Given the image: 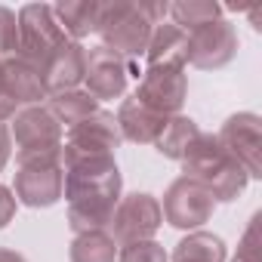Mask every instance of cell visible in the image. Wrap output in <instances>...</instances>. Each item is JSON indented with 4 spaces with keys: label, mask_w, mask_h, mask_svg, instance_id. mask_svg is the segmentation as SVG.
<instances>
[{
    "label": "cell",
    "mask_w": 262,
    "mask_h": 262,
    "mask_svg": "<svg viewBox=\"0 0 262 262\" xmlns=\"http://www.w3.org/2000/svg\"><path fill=\"white\" fill-rule=\"evenodd\" d=\"M148 68H185L188 62V34L176 25H158L148 40Z\"/></svg>",
    "instance_id": "e0dca14e"
},
{
    "label": "cell",
    "mask_w": 262,
    "mask_h": 262,
    "mask_svg": "<svg viewBox=\"0 0 262 262\" xmlns=\"http://www.w3.org/2000/svg\"><path fill=\"white\" fill-rule=\"evenodd\" d=\"M182 170L188 179H198L213 194V201H234L250 182L247 170L210 133H201L194 139V145L182 158Z\"/></svg>",
    "instance_id": "7a4b0ae2"
},
{
    "label": "cell",
    "mask_w": 262,
    "mask_h": 262,
    "mask_svg": "<svg viewBox=\"0 0 262 262\" xmlns=\"http://www.w3.org/2000/svg\"><path fill=\"white\" fill-rule=\"evenodd\" d=\"M13 136H16V145H19V158L62 151V123L50 114V108H40V105L16 111Z\"/></svg>",
    "instance_id": "9c48e42d"
},
{
    "label": "cell",
    "mask_w": 262,
    "mask_h": 262,
    "mask_svg": "<svg viewBox=\"0 0 262 262\" xmlns=\"http://www.w3.org/2000/svg\"><path fill=\"white\" fill-rule=\"evenodd\" d=\"M117 145H120V129H117L114 114H108V111H96L68 129V148H77V151L111 155Z\"/></svg>",
    "instance_id": "4fadbf2b"
},
{
    "label": "cell",
    "mask_w": 262,
    "mask_h": 262,
    "mask_svg": "<svg viewBox=\"0 0 262 262\" xmlns=\"http://www.w3.org/2000/svg\"><path fill=\"white\" fill-rule=\"evenodd\" d=\"M161 204L151 194H126L117 201L111 213V237L120 244H133V241H151V234L161 228Z\"/></svg>",
    "instance_id": "8992f818"
},
{
    "label": "cell",
    "mask_w": 262,
    "mask_h": 262,
    "mask_svg": "<svg viewBox=\"0 0 262 262\" xmlns=\"http://www.w3.org/2000/svg\"><path fill=\"white\" fill-rule=\"evenodd\" d=\"M62 167H65L68 225L74 228V234L105 231L120 201V170L114 164V155H90L65 145Z\"/></svg>",
    "instance_id": "6da1fadb"
},
{
    "label": "cell",
    "mask_w": 262,
    "mask_h": 262,
    "mask_svg": "<svg viewBox=\"0 0 262 262\" xmlns=\"http://www.w3.org/2000/svg\"><path fill=\"white\" fill-rule=\"evenodd\" d=\"M62 194H65L62 151L25 155V158H19L16 201H22L25 207H53Z\"/></svg>",
    "instance_id": "277c9868"
},
{
    "label": "cell",
    "mask_w": 262,
    "mask_h": 262,
    "mask_svg": "<svg viewBox=\"0 0 262 262\" xmlns=\"http://www.w3.org/2000/svg\"><path fill=\"white\" fill-rule=\"evenodd\" d=\"M96 111H99V102L86 90H65V93H53L50 96V114L59 123H65L68 129L77 126L80 120H86Z\"/></svg>",
    "instance_id": "ffe728a7"
},
{
    "label": "cell",
    "mask_w": 262,
    "mask_h": 262,
    "mask_svg": "<svg viewBox=\"0 0 262 262\" xmlns=\"http://www.w3.org/2000/svg\"><path fill=\"white\" fill-rule=\"evenodd\" d=\"M10 151H13V139H10V129L0 123V170L7 167V161H10Z\"/></svg>",
    "instance_id": "f1b7e54d"
},
{
    "label": "cell",
    "mask_w": 262,
    "mask_h": 262,
    "mask_svg": "<svg viewBox=\"0 0 262 262\" xmlns=\"http://www.w3.org/2000/svg\"><path fill=\"white\" fill-rule=\"evenodd\" d=\"M16 99L7 93V90H0V123H4V120H10V117H16Z\"/></svg>",
    "instance_id": "83f0119b"
},
{
    "label": "cell",
    "mask_w": 262,
    "mask_h": 262,
    "mask_svg": "<svg viewBox=\"0 0 262 262\" xmlns=\"http://www.w3.org/2000/svg\"><path fill=\"white\" fill-rule=\"evenodd\" d=\"M173 262H225V241L210 231H191L176 244Z\"/></svg>",
    "instance_id": "44dd1931"
},
{
    "label": "cell",
    "mask_w": 262,
    "mask_h": 262,
    "mask_svg": "<svg viewBox=\"0 0 262 262\" xmlns=\"http://www.w3.org/2000/svg\"><path fill=\"white\" fill-rule=\"evenodd\" d=\"M83 68H86V50L74 40H65L50 59L47 65L40 68L43 74V83H47V93H65V90H74L80 80H83Z\"/></svg>",
    "instance_id": "5bb4252c"
},
{
    "label": "cell",
    "mask_w": 262,
    "mask_h": 262,
    "mask_svg": "<svg viewBox=\"0 0 262 262\" xmlns=\"http://www.w3.org/2000/svg\"><path fill=\"white\" fill-rule=\"evenodd\" d=\"M53 13H56V22L62 25L65 37H74V43H77L99 28L102 4H96V0H65V4L53 7Z\"/></svg>",
    "instance_id": "ac0fdd59"
},
{
    "label": "cell",
    "mask_w": 262,
    "mask_h": 262,
    "mask_svg": "<svg viewBox=\"0 0 262 262\" xmlns=\"http://www.w3.org/2000/svg\"><path fill=\"white\" fill-rule=\"evenodd\" d=\"M117 129H120V136L129 139V142H136V145H148L161 136V129L167 123V117L155 114L151 108H145L136 96H129L120 102V111H117Z\"/></svg>",
    "instance_id": "9a60e30c"
},
{
    "label": "cell",
    "mask_w": 262,
    "mask_h": 262,
    "mask_svg": "<svg viewBox=\"0 0 262 262\" xmlns=\"http://www.w3.org/2000/svg\"><path fill=\"white\" fill-rule=\"evenodd\" d=\"M198 136H201V129H198V123H194L191 117L173 114V117H167V123H164V129H161V136L155 139V145H158V151H161L164 158L182 161L185 151L194 145Z\"/></svg>",
    "instance_id": "d6986e66"
},
{
    "label": "cell",
    "mask_w": 262,
    "mask_h": 262,
    "mask_svg": "<svg viewBox=\"0 0 262 262\" xmlns=\"http://www.w3.org/2000/svg\"><path fill=\"white\" fill-rule=\"evenodd\" d=\"M117 262H170V259L158 241H133V244H120Z\"/></svg>",
    "instance_id": "cb8c5ba5"
},
{
    "label": "cell",
    "mask_w": 262,
    "mask_h": 262,
    "mask_svg": "<svg viewBox=\"0 0 262 262\" xmlns=\"http://www.w3.org/2000/svg\"><path fill=\"white\" fill-rule=\"evenodd\" d=\"M185 96H188V80L182 68H148L136 90V99L161 117L179 114Z\"/></svg>",
    "instance_id": "8fae6325"
},
{
    "label": "cell",
    "mask_w": 262,
    "mask_h": 262,
    "mask_svg": "<svg viewBox=\"0 0 262 262\" xmlns=\"http://www.w3.org/2000/svg\"><path fill=\"white\" fill-rule=\"evenodd\" d=\"M219 13H222V7L213 4V0H185V4H173L170 7V16L176 19V28H182L185 34L201 28V25L216 22Z\"/></svg>",
    "instance_id": "603a6c76"
},
{
    "label": "cell",
    "mask_w": 262,
    "mask_h": 262,
    "mask_svg": "<svg viewBox=\"0 0 262 262\" xmlns=\"http://www.w3.org/2000/svg\"><path fill=\"white\" fill-rule=\"evenodd\" d=\"M83 80H86V93L96 102L120 99L126 90V62L105 47H93V50H86Z\"/></svg>",
    "instance_id": "7c38bea8"
},
{
    "label": "cell",
    "mask_w": 262,
    "mask_h": 262,
    "mask_svg": "<svg viewBox=\"0 0 262 262\" xmlns=\"http://www.w3.org/2000/svg\"><path fill=\"white\" fill-rule=\"evenodd\" d=\"M234 53H237V31L225 19H216L210 25L188 31V62L194 68H204V71L222 68L234 59Z\"/></svg>",
    "instance_id": "30bf717a"
},
{
    "label": "cell",
    "mask_w": 262,
    "mask_h": 262,
    "mask_svg": "<svg viewBox=\"0 0 262 262\" xmlns=\"http://www.w3.org/2000/svg\"><path fill=\"white\" fill-rule=\"evenodd\" d=\"M68 256H71V262H114L117 247L108 231H86L71 241Z\"/></svg>",
    "instance_id": "7402d4cb"
},
{
    "label": "cell",
    "mask_w": 262,
    "mask_h": 262,
    "mask_svg": "<svg viewBox=\"0 0 262 262\" xmlns=\"http://www.w3.org/2000/svg\"><path fill=\"white\" fill-rule=\"evenodd\" d=\"M4 90L16 99V105H28V108L37 105L40 99H50L43 74L19 56L4 62Z\"/></svg>",
    "instance_id": "2e32d148"
},
{
    "label": "cell",
    "mask_w": 262,
    "mask_h": 262,
    "mask_svg": "<svg viewBox=\"0 0 262 262\" xmlns=\"http://www.w3.org/2000/svg\"><path fill=\"white\" fill-rule=\"evenodd\" d=\"M155 25L148 22L142 4H102V16H99V28L96 34L102 37V47L111 50L114 56H120L123 62L139 59L148 50Z\"/></svg>",
    "instance_id": "3957f363"
},
{
    "label": "cell",
    "mask_w": 262,
    "mask_h": 262,
    "mask_svg": "<svg viewBox=\"0 0 262 262\" xmlns=\"http://www.w3.org/2000/svg\"><path fill=\"white\" fill-rule=\"evenodd\" d=\"M234 262H262L259 259V213L250 219V225H247V231H244V237L237 244Z\"/></svg>",
    "instance_id": "484cf974"
},
{
    "label": "cell",
    "mask_w": 262,
    "mask_h": 262,
    "mask_svg": "<svg viewBox=\"0 0 262 262\" xmlns=\"http://www.w3.org/2000/svg\"><path fill=\"white\" fill-rule=\"evenodd\" d=\"M219 145L247 170L250 179L262 176V161H259V151H262V120L250 111H241V114H231L222 129H219Z\"/></svg>",
    "instance_id": "ba28073f"
},
{
    "label": "cell",
    "mask_w": 262,
    "mask_h": 262,
    "mask_svg": "<svg viewBox=\"0 0 262 262\" xmlns=\"http://www.w3.org/2000/svg\"><path fill=\"white\" fill-rule=\"evenodd\" d=\"M19 50V22L16 13L0 7V56H13Z\"/></svg>",
    "instance_id": "d4e9b609"
},
{
    "label": "cell",
    "mask_w": 262,
    "mask_h": 262,
    "mask_svg": "<svg viewBox=\"0 0 262 262\" xmlns=\"http://www.w3.org/2000/svg\"><path fill=\"white\" fill-rule=\"evenodd\" d=\"M13 216H16V198L10 188L0 185V228H7L13 222Z\"/></svg>",
    "instance_id": "4316f807"
},
{
    "label": "cell",
    "mask_w": 262,
    "mask_h": 262,
    "mask_svg": "<svg viewBox=\"0 0 262 262\" xmlns=\"http://www.w3.org/2000/svg\"><path fill=\"white\" fill-rule=\"evenodd\" d=\"M216 210V201L213 194L198 182V179H176L167 194H164V207H161V216H167V222L173 228H198L204 225Z\"/></svg>",
    "instance_id": "52a82bcc"
},
{
    "label": "cell",
    "mask_w": 262,
    "mask_h": 262,
    "mask_svg": "<svg viewBox=\"0 0 262 262\" xmlns=\"http://www.w3.org/2000/svg\"><path fill=\"white\" fill-rule=\"evenodd\" d=\"M0 262H25V256H22V253H16V250L0 247Z\"/></svg>",
    "instance_id": "f546056e"
},
{
    "label": "cell",
    "mask_w": 262,
    "mask_h": 262,
    "mask_svg": "<svg viewBox=\"0 0 262 262\" xmlns=\"http://www.w3.org/2000/svg\"><path fill=\"white\" fill-rule=\"evenodd\" d=\"M16 22H19V50H16V56L25 59L28 65H34L37 71L68 40L65 31H62V25L56 22L53 7H47V4H28V7H22V13H19Z\"/></svg>",
    "instance_id": "5b68a950"
}]
</instances>
